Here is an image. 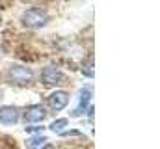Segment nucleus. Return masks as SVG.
<instances>
[{
    "instance_id": "0eeeda50",
    "label": "nucleus",
    "mask_w": 160,
    "mask_h": 149,
    "mask_svg": "<svg viewBox=\"0 0 160 149\" xmlns=\"http://www.w3.org/2000/svg\"><path fill=\"white\" fill-rule=\"evenodd\" d=\"M89 101H91V90H89V88H82V91H80V101H78V108L73 112V116H82L84 112L88 110Z\"/></svg>"
},
{
    "instance_id": "423d86ee",
    "label": "nucleus",
    "mask_w": 160,
    "mask_h": 149,
    "mask_svg": "<svg viewBox=\"0 0 160 149\" xmlns=\"http://www.w3.org/2000/svg\"><path fill=\"white\" fill-rule=\"evenodd\" d=\"M45 116H47V110L39 105H36V106H30L24 110V121L26 123H39L45 119Z\"/></svg>"
},
{
    "instance_id": "f03ea898",
    "label": "nucleus",
    "mask_w": 160,
    "mask_h": 149,
    "mask_svg": "<svg viewBox=\"0 0 160 149\" xmlns=\"http://www.w3.org/2000/svg\"><path fill=\"white\" fill-rule=\"evenodd\" d=\"M8 78L13 82V84H19V86H26L34 80V73L32 69L24 67V65H13L9 71H8Z\"/></svg>"
},
{
    "instance_id": "f257e3e1",
    "label": "nucleus",
    "mask_w": 160,
    "mask_h": 149,
    "mask_svg": "<svg viewBox=\"0 0 160 149\" xmlns=\"http://www.w3.org/2000/svg\"><path fill=\"white\" fill-rule=\"evenodd\" d=\"M47 21H48V15L41 8H30L22 15V24L26 28H41L47 24Z\"/></svg>"
},
{
    "instance_id": "20e7f679",
    "label": "nucleus",
    "mask_w": 160,
    "mask_h": 149,
    "mask_svg": "<svg viewBox=\"0 0 160 149\" xmlns=\"http://www.w3.org/2000/svg\"><path fill=\"white\" fill-rule=\"evenodd\" d=\"M67 103H69V95L65 91H54V93L48 95V106L56 112L63 110L67 106Z\"/></svg>"
},
{
    "instance_id": "7ed1b4c3",
    "label": "nucleus",
    "mask_w": 160,
    "mask_h": 149,
    "mask_svg": "<svg viewBox=\"0 0 160 149\" xmlns=\"http://www.w3.org/2000/svg\"><path fill=\"white\" fill-rule=\"evenodd\" d=\"M41 80H43L45 86H56V84H60V80H62V71H60L58 67H54V65L43 67V71H41Z\"/></svg>"
},
{
    "instance_id": "9d476101",
    "label": "nucleus",
    "mask_w": 160,
    "mask_h": 149,
    "mask_svg": "<svg viewBox=\"0 0 160 149\" xmlns=\"http://www.w3.org/2000/svg\"><path fill=\"white\" fill-rule=\"evenodd\" d=\"M43 131H45L43 127H32V125L26 127V132H30V134H32V132H43Z\"/></svg>"
},
{
    "instance_id": "9b49d317",
    "label": "nucleus",
    "mask_w": 160,
    "mask_h": 149,
    "mask_svg": "<svg viewBox=\"0 0 160 149\" xmlns=\"http://www.w3.org/2000/svg\"><path fill=\"white\" fill-rule=\"evenodd\" d=\"M80 131H67V132H62L60 136H78Z\"/></svg>"
},
{
    "instance_id": "6e6552de",
    "label": "nucleus",
    "mask_w": 160,
    "mask_h": 149,
    "mask_svg": "<svg viewBox=\"0 0 160 149\" xmlns=\"http://www.w3.org/2000/svg\"><path fill=\"white\" fill-rule=\"evenodd\" d=\"M43 144H47L45 136H38V138H28L26 140V147L28 149H39Z\"/></svg>"
},
{
    "instance_id": "1a4fd4ad",
    "label": "nucleus",
    "mask_w": 160,
    "mask_h": 149,
    "mask_svg": "<svg viewBox=\"0 0 160 149\" xmlns=\"http://www.w3.org/2000/svg\"><path fill=\"white\" fill-rule=\"evenodd\" d=\"M65 127H67V119H65V117L56 119L54 123H50V131H54V132H58V134H62Z\"/></svg>"
},
{
    "instance_id": "f8f14e48",
    "label": "nucleus",
    "mask_w": 160,
    "mask_h": 149,
    "mask_svg": "<svg viewBox=\"0 0 160 149\" xmlns=\"http://www.w3.org/2000/svg\"><path fill=\"white\" fill-rule=\"evenodd\" d=\"M41 149H54V146H50V144H43Z\"/></svg>"
},
{
    "instance_id": "39448f33",
    "label": "nucleus",
    "mask_w": 160,
    "mask_h": 149,
    "mask_svg": "<svg viewBox=\"0 0 160 149\" xmlns=\"http://www.w3.org/2000/svg\"><path fill=\"white\" fill-rule=\"evenodd\" d=\"M19 121V108L17 106H2L0 108V123L15 125Z\"/></svg>"
}]
</instances>
